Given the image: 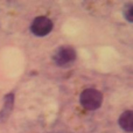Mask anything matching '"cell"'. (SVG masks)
Listing matches in <instances>:
<instances>
[{
  "instance_id": "obj_1",
  "label": "cell",
  "mask_w": 133,
  "mask_h": 133,
  "mask_svg": "<svg viewBox=\"0 0 133 133\" xmlns=\"http://www.w3.org/2000/svg\"><path fill=\"white\" fill-rule=\"evenodd\" d=\"M81 104L87 110H96L102 105L103 96L96 89H87L81 94Z\"/></svg>"
},
{
  "instance_id": "obj_2",
  "label": "cell",
  "mask_w": 133,
  "mask_h": 133,
  "mask_svg": "<svg viewBox=\"0 0 133 133\" xmlns=\"http://www.w3.org/2000/svg\"><path fill=\"white\" fill-rule=\"evenodd\" d=\"M76 60V51L69 46H63L54 54V62L58 66H69Z\"/></svg>"
},
{
  "instance_id": "obj_3",
  "label": "cell",
  "mask_w": 133,
  "mask_h": 133,
  "mask_svg": "<svg viewBox=\"0 0 133 133\" xmlns=\"http://www.w3.org/2000/svg\"><path fill=\"white\" fill-rule=\"evenodd\" d=\"M53 29V22L47 16H37L30 25V30L36 36H46Z\"/></svg>"
},
{
  "instance_id": "obj_4",
  "label": "cell",
  "mask_w": 133,
  "mask_h": 133,
  "mask_svg": "<svg viewBox=\"0 0 133 133\" xmlns=\"http://www.w3.org/2000/svg\"><path fill=\"white\" fill-rule=\"evenodd\" d=\"M119 125L124 131L132 132L133 130V117H132V111L127 110L120 116L119 118Z\"/></svg>"
},
{
  "instance_id": "obj_5",
  "label": "cell",
  "mask_w": 133,
  "mask_h": 133,
  "mask_svg": "<svg viewBox=\"0 0 133 133\" xmlns=\"http://www.w3.org/2000/svg\"><path fill=\"white\" fill-rule=\"evenodd\" d=\"M13 99H14L13 94H9L5 97L4 108H2L1 112H0V120H2V122L8 118V116L11 115L12 110H13Z\"/></svg>"
},
{
  "instance_id": "obj_6",
  "label": "cell",
  "mask_w": 133,
  "mask_h": 133,
  "mask_svg": "<svg viewBox=\"0 0 133 133\" xmlns=\"http://www.w3.org/2000/svg\"><path fill=\"white\" fill-rule=\"evenodd\" d=\"M124 16L126 18V20L129 22H132L133 21V5L131 2L126 4V6L124 7Z\"/></svg>"
}]
</instances>
